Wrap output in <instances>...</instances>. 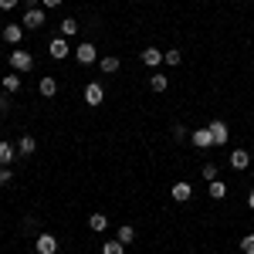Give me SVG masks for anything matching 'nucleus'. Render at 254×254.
Listing matches in <instances>:
<instances>
[{"label":"nucleus","mask_w":254,"mask_h":254,"mask_svg":"<svg viewBox=\"0 0 254 254\" xmlns=\"http://www.w3.org/2000/svg\"><path fill=\"white\" fill-rule=\"evenodd\" d=\"M200 176L210 183V180H217V163H203V170H200Z\"/></svg>","instance_id":"obj_25"},{"label":"nucleus","mask_w":254,"mask_h":254,"mask_svg":"<svg viewBox=\"0 0 254 254\" xmlns=\"http://www.w3.org/2000/svg\"><path fill=\"white\" fill-rule=\"evenodd\" d=\"M7 183H14V173H10V166H0V187H7Z\"/></svg>","instance_id":"obj_28"},{"label":"nucleus","mask_w":254,"mask_h":254,"mask_svg":"<svg viewBox=\"0 0 254 254\" xmlns=\"http://www.w3.org/2000/svg\"><path fill=\"white\" fill-rule=\"evenodd\" d=\"M173 139H176V142L190 139V129H187V126H173Z\"/></svg>","instance_id":"obj_27"},{"label":"nucleus","mask_w":254,"mask_h":254,"mask_svg":"<svg viewBox=\"0 0 254 254\" xmlns=\"http://www.w3.org/2000/svg\"><path fill=\"white\" fill-rule=\"evenodd\" d=\"M34 251H38V254H58V237L48 234V231L38 234V237H34Z\"/></svg>","instance_id":"obj_5"},{"label":"nucleus","mask_w":254,"mask_h":254,"mask_svg":"<svg viewBox=\"0 0 254 254\" xmlns=\"http://www.w3.org/2000/svg\"><path fill=\"white\" fill-rule=\"evenodd\" d=\"M0 38L7 41V44H14V48H17L20 41H24V27L10 20V24H3V27H0Z\"/></svg>","instance_id":"obj_6"},{"label":"nucleus","mask_w":254,"mask_h":254,"mask_svg":"<svg viewBox=\"0 0 254 254\" xmlns=\"http://www.w3.org/2000/svg\"><path fill=\"white\" fill-rule=\"evenodd\" d=\"M190 196H193V187H190V183H183V180L173 183V200H176V203H187Z\"/></svg>","instance_id":"obj_16"},{"label":"nucleus","mask_w":254,"mask_h":254,"mask_svg":"<svg viewBox=\"0 0 254 254\" xmlns=\"http://www.w3.org/2000/svg\"><path fill=\"white\" fill-rule=\"evenodd\" d=\"M183 61V51L180 48H170V51H163V64H170V68H176Z\"/></svg>","instance_id":"obj_22"},{"label":"nucleus","mask_w":254,"mask_h":254,"mask_svg":"<svg viewBox=\"0 0 254 254\" xmlns=\"http://www.w3.org/2000/svg\"><path fill=\"white\" fill-rule=\"evenodd\" d=\"M248 207H251V210H254V187H251V190H248Z\"/></svg>","instance_id":"obj_32"},{"label":"nucleus","mask_w":254,"mask_h":254,"mask_svg":"<svg viewBox=\"0 0 254 254\" xmlns=\"http://www.w3.org/2000/svg\"><path fill=\"white\" fill-rule=\"evenodd\" d=\"M149 88H153V92H166V88H170V78L159 75V71H153V75H149Z\"/></svg>","instance_id":"obj_19"},{"label":"nucleus","mask_w":254,"mask_h":254,"mask_svg":"<svg viewBox=\"0 0 254 254\" xmlns=\"http://www.w3.org/2000/svg\"><path fill=\"white\" fill-rule=\"evenodd\" d=\"M98 68H102L105 75H116V71H119V55H105V58H98Z\"/></svg>","instance_id":"obj_17"},{"label":"nucleus","mask_w":254,"mask_h":254,"mask_svg":"<svg viewBox=\"0 0 254 254\" xmlns=\"http://www.w3.org/2000/svg\"><path fill=\"white\" fill-rule=\"evenodd\" d=\"M75 34H78V20L64 17L61 20V38H75Z\"/></svg>","instance_id":"obj_23"},{"label":"nucleus","mask_w":254,"mask_h":254,"mask_svg":"<svg viewBox=\"0 0 254 254\" xmlns=\"http://www.w3.org/2000/svg\"><path fill=\"white\" fill-rule=\"evenodd\" d=\"M139 58H142L146 68H153V71H156L159 64H163V51H159V48H142V55H139Z\"/></svg>","instance_id":"obj_12"},{"label":"nucleus","mask_w":254,"mask_h":254,"mask_svg":"<svg viewBox=\"0 0 254 254\" xmlns=\"http://www.w3.org/2000/svg\"><path fill=\"white\" fill-rule=\"evenodd\" d=\"M17 156H20V153H17V146L3 139V142H0V166H10V163H14Z\"/></svg>","instance_id":"obj_13"},{"label":"nucleus","mask_w":254,"mask_h":254,"mask_svg":"<svg viewBox=\"0 0 254 254\" xmlns=\"http://www.w3.org/2000/svg\"><path fill=\"white\" fill-rule=\"evenodd\" d=\"M190 142H193L196 149H214V136H210V129H193V132H190Z\"/></svg>","instance_id":"obj_9"},{"label":"nucleus","mask_w":254,"mask_h":254,"mask_svg":"<svg viewBox=\"0 0 254 254\" xmlns=\"http://www.w3.org/2000/svg\"><path fill=\"white\" fill-rule=\"evenodd\" d=\"M17 3H20V0H0V10H14Z\"/></svg>","instance_id":"obj_30"},{"label":"nucleus","mask_w":254,"mask_h":254,"mask_svg":"<svg viewBox=\"0 0 254 254\" xmlns=\"http://www.w3.org/2000/svg\"><path fill=\"white\" fill-rule=\"evenodd\" d=\"M38 92L44 98H55L58 95V78H55V75H41L38 78Z\"/></svg>","instance_id":"obj_10"},{"label":"nucleus","mask_w":254,"mask_h":254,"mask_svg":"<svg viewBox=\"0 0 254 254\" xmlns=\"http://www.w3.org/2000/svg\"><path fill=\"white\" fill-rule=\"evenodd\" d=\"M10 112V92H0V116Z\"/></svg>","instance_id":"obj_29"},{"label":"nucleus","mask_w":254,"mask_h":254,"mask_svg":"<svg viewBox=\"0 0 254 254\" xmlns=\"http://www.w3.org/2000/svg\"><path fill=\"white\" fill-rule=\"evenodd\" d=\"M241 251H244V254H254V234H244V237H241Z\"/></svg>","instance_id":"obj_26"},{"label":"nucleus","mask_w":254,"mask_h":254,"mask_svg":"<svg viewBox=\"0 0 254 254\" xmlns=\"http://www.w3.org/2000/svg\"><path fill=\"white\" fill-rule=\"evenodd\" d=\"M119 241H122V244H126V248H129V244H132V241H136V231H132V227H129V224H122V227H119Z\"/></svg>","instance_id":"obj_24"},{"label":"nucleus","mask_w":254,"mask_h":254,"mask_svg":"<svg viewBox=\"0 0 254 254\" xmlns=\"http://www.w3.org/2000/svg\"><path fill=\"white\" fill-rule=\"evenodd\" d=\"M17 153L20 156H34V153H38V139L34 136H20L17 139Z\"/></svg>","instance_id":"obj_15"},{"label":"nucleus","mask_w":254,"mask_h":254,"mask_svg":"<svg viewBox=\"0 0 254 254\" xmlns=\"http://www.w3.org/2000/svg\"><path fill=\"white\" fill-rule=\"evenodd\" d=\"M75 58H78V64H95L98 48L92 44V41H81V44H75Z\"/></svg>","instance_id":"obj_4"},{"label":"nucleus","mask_w":254,"mask_h":254,"mask_svg":"<svg viewBox=\"0 0 254 254\" xmlns=\"http://www.w3.org/2000/svg\"><path fill=\"white\" fill-rule=\"evenodd\" d=\"M10 68H14L17 75L34 71V55H31L27 48H14V51H10Z\"/></svg>","instance_id":"obj_1"},{"label":"nucleus","mask_w":254,"mask_h":254,"mask_svg":"<svg viewBox=\"0 0 254 254\" xmlns=\"http://www.w3.org/2000/svg\"><path fill=\"white\" fill-rule=\"evenodd\" d=\"M61 3H64V0H41V7H44V10H51V7H61Z\"/></svg>","instance_id":"obj_31"},{"label":"nucleus","mask_w":254,"mask_h":254,"mask_svg":"<svg viewBox=\"0 0 254 254\" xmlns=\"http://www.w3.org/2000/svg\"><path fill=\"white\" fill-rule=\"evenodd\" d=\"M85 102H88L92 109H98V105L105 102V88H102L98 81H88V85H85Z\"/></svg>","instance_id":"obj_8"},{"label":"nucleus","mask_w":254,"mask_h":254,"mask_svg":"<svg viewBox=\"0 0 254 254\" xmlns=\"http://www.w3.org/2000/svg\"><path fill=\"white\" fill-rule=\"evenodd\" d=\"M102 254H126V244H122L119 237H109V241L102 244Z\"/></svg>","instance_id":"obj_20"},{"label":"nucleus","mask_w":254,"mask_h":254,"mask_svg":"<svg viewBox=\"0 0 254 254\" xmlns=\"http://www.w3.org/2000/svg\"><path fill=\"white\" fill-rule=\"evenodd\" d=\"M44 20H48L44 7H27V10H24V17H20V27H24V31H41V27H44Z\"/></svg>","instance_id":"obj_2"},{"label":"nucleus","mask_w":254,"mask_h":254,"mask_svg":"<svg viewBox=\"0 0 254 254\" xmlns=\"http://www.w3.org/2000/svg\"><path fill=\"white\" fill-rule=\"evenodd\" d=\"M0 88H3V92H10V95H14V92H20V75H3Z\"/></svg>","instance_id":"obj_21"},{"label":"nucleus","mask_w":254,"mask_h":254,"mask_svg":"<svg viewBox=\"0 0 254 254\" xmlns=\"http://www.w3.org/2000/svg\"><path fill=\"white\" fill-rule=\"evenodd\" d=\"M207 193H210V200H224V196H227V183H220V180H210Z\"/></svg>","instance_id":"obj_18"},{"label":"nucleus","mask_w":254,"mask_h":254,"mask_svg":"<svg viewBox=\"0 0 254 254\" xmlns=\"http://www.w3.org/2000/svg\"><path fill=\"white\" fill-rule=\"evenodd\" d=\"M71 51H75V48L68 44V38H61V34H58V38H51V41H48V55H51L55 61H64L68 55H71Z\"/></svg>","instance_id":"obj_3"},{"label":"nucleus","mask_w":254,"mask_h":254,"mask_svg":"<svg viewBox=\"0 0 254 254\" xmlns=\"http://www.w3.org/2000/svg\"><path fill=\"white\" fill-rule=\"evenodd\" d=\"M231 170H237V173H241V170H248V166H251V153H248V149H231Z\"/></svg>","instance_id":"obj_11"},{"label":"nucleus","mask_w":254,"mask_h":254,"mask_svg":"<svg viewBox=\"0 0 254 254\" xmlns=\"http://www.w3.org/2000/svg\"><path fill=\"white\" fill-rule=\"evenodd\" d=\"M207 129H210V136H214V146H227V136H231V129H227V122H224V119H214Z\"/></svg>","instance_id":"obj_7"},{"label":"nucleus","mask_w":254,"mask_h":254,"mask_svg":"<svg viewBox=\"0 0 254 254\" xmlns=\"http://www.w3.org/2000/svg\"><path fill=\"white\" fill-rule=\"evenodd\" d=\"M105 227H109V217L102 214V210H92V214H88V231H95V234H102Z\"/></svg>","instance_id":"obj_14"}]
</instances>
